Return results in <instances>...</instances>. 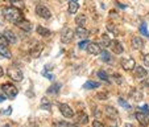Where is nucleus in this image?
Instances as JSON below:
<instances>
[{
    "instance_id": "nucleus-25",
    "label": "nucleus",
    "mask_w": 149,
    "mask_h": 127,
    "mask_svg": "<svg viewBox=\"0 0 149 127\" xmlns=\"http://www.w3.org/2000/svg\"><path fill=\"white\" fill-rule=\"evenodd\" d=\"M78 122L82 124H86L88 122V116L86 113H79L78 114Z\"/></svg>"
},
{
    "instance_id": "nucleus-22",
    "label": "nucleus",
    "mask_w": 149,
    "mask_h": 127,
    "mask_svg": "<svg viewBox=\"0 0 149 127\" xmlns=\"http://www.w3.org/2000/svg\"><path fill=\"white\" fill-rule=\"evenodd\" d=\"M99 82H95V81H86L84 82V85H83V88L84 89H96V88H99Z\"/></svg>"
},
{
    "instance_id": "nucleus-20",
    "label": "nucleus",
    "mask_w": 149,
    "mask_h": 127,
    "mask_svg": "<svg viewBox=\"0 0 149 127\" xmlns=\"http://www.w3.org/2000/svg\"><path fill=\"white\" fill-rule=\"evenodd\" d=\"M112 44V46H113V51H115V53H118V54H121L123 53V45H121V42H119V41H112L111 42Z\"/></svg>"
},
{
    "instance_id": "nucleus-43",
    "label": "nucleus",
    "mask_w": 149,
    "mask_h": 127,
    "mask_svg": "<svg viewBox=\"0 0 149 127\" xmlns=\"http://www.w3.org/2000/svg\"><path fill=\"white\" fill-rule=\"evenodd\" d=\"M4 99H6V97H0V102H3Z\"/></svg>"
},
{
    "instance_id": "nucleus-28",
    "label": "nucleus",
    "mask_w": 149,
    "mask_h": 127,
    "mask_svg": "<svg viewBox=\"0 0 149 127\" xmlns=\"http://www.w3.org/2000/svg\"><path fill=\"white\" fill-rule=\"evenodd\" d=\"M100 56H102V60H103V61H111V54L108 53L107 51H103L100 53Z\"/></svg>"
},
{
    "instance_id": "nucleus-23",
    "label": "nucleus",
    "mask_w": 149,
    "mask_h": 127,
    "mask_svg": "<svg viewBox=\"0 0 149 127\" xmlns=\"http://www.w3.org/2000/svg\"><path fill=\"white\" fill-rule=\"evenodd\" d=\"M69 12H70V13H77V12H78V9H79V6H78V3H77V1H71L70 0V3H69Z\"/></svg>"
},
{
    "instance_id": "nucleus-33",
    "label": "nucleus",
    "mask_w": 149,
    "mask_h": 127,
    "mask_svg": "<svg viewBox=\"0 0 149 127\" xmlns=\"http://www.w3.org/2000/svg\"><path fill=\"white\" fill-rule=\"evenodd\" d=\"M96 97H98L99 99H102V101H103V99H107V98H108V94H106V93H99Z\"/></svg>"
},
{
    "instance_id": "nucleus-29",
    "label": "nucleus",
    "mask_w": 149,
    "mask_h": 127,
    "mask_svg": "<svg viewBox=\"0 0 149 127\" xmlns=\"http://www.w3.org/2000/svg\"><path fill=\"white\" fill-rule=\"evenodd\" d=\"M41 105H42V109H46V110H50V102H49L46 98H42Z\"/></svg>"
},
{
    "instance_id": "nucleus-40",
    "label": "nucleus",
    "mask_w": 149,
    "mask_h": 127,
    "mask_svg": "<svg viewBox=\"0 0 149 127\" xmlns=\"http://www.w3.org/2000/svg\"><path fill=\"white\" fill-rule=\"evenodd\" d=\"M7 1H9L11 4H20V0H7Z\"/></svg>"
},
{
    "instance_id": "nucleus-12",
    "label": "nucleus",
    "mask_w": 149,
    "mask_h": 127,
    "mask_svg": "<svg viewBox=\"0 0 149 127\" xmlns=\"http://www.w3.org/2000/svg\"><path fill=\"white\" fill-rule=\"evenodd\" d=\"M106 114L110 119H118L119 118V113L113 106H106Z\"/></svg>"
},
{
    "instance_id": "nucleus-11",
    "label": "nucleus",
    "mask_w": 149,
    "mask_h": 127,
    "mask_svg": "<svg viewBox=\"0 0 149 127\" xmlns=\"http://www.w3.org/2000/svg\"><path fill=\"white\" fill-rule=\"evenodd\" d=\"M16 25L19 27L20 29H23V31H25V32H31L32 31V24L29 23L28 20L21 19L20 21H17V23H16Z\"/></svg>"
},
{
    "instance_id": "nucleus-35",
    "label": "nucleus",
    "mask_w": 149,
    "mask_h": 127,
    "mask_svg": "<svg viewBox=\"0 0 149 127\" xmlns=\"http://www.w3.org/2000/svg\"><path fill=\"white\" fill-rule=\"evenodd\" d=\"M107 29H110V31L112 32V33H118V31H116V28L112 25V24H108V25H107Z\"/></svg>"
},
{
    "instance_id": "nucleus-16",
    "label": "nucleus",
    "mask_w": 149,
    "mask_h": 127,
    "mask_svg": "<svg viewBox=\"0 0 149 127\" xmlns=\"http://www.w3.org/2000/svg\"><path fill=\"white\" fill-rule=\"evenodd\" d=\"M75 23L78 27H86V24H87V17H86V15H78V16L75 17Z\"/></svg>"
},
{
    "instance_id": "nucleus-19",
    "label": "nucleus",
    "mask_w": 149,
    "mask_h": 127,
    "mask_svg": "<svg viewBox=\"0 0 149 127\" xmlns=\"http://www.w3.org/2000/svg\"><path fill=\"white\" fill-rule=\"evenodd\" d=\"M0 54L3 57H6V58H11L12 57V53L9 52L8 45H0Z\"/></svg>"
},
{
    "instance_id": "nucleus-14",
    "label": "nucleus",
    "mask_w": 149,
    "mask_h": 127,
    "mask_svg": "<svg viewBox=\"0 0 149 127\" xmlns=\"http://www.w3.org/2000/svg\"><path fill=\"white\" fill-rule=\"evenodd\" d=\"M3 34H4V37L7 39L8 44H16V42H17V37H16V34H15L13 32H11V31H6Z\"/></svg>"
},
{
    "instance_id": "nucleus-45",
    "label": "nucleus",
    "mask_w": 149,
    "mask_h": 127,
    "mask_svg": "<svg viewBox=\"0 0 149 127\" xmlns=\"http://www.w3.org/2000/svg\"><path fill=\"white\" fill-rule=\"evenodd\" d=\"M4 127H9V126H8V124H6V126H4Z\"/></svg>"
},
{
    "instance_id": "nucleus-38",
    "label": "nucleus",
    "mask_w": 149,
    "mask_h": 127,
    "mask_svg": "<svg viewBox=\"0 0 149 127\" xmlns=\"http://www.w3.org/2000/svg\"><path fill=\"white\" fill-rule=\"evenodd\" d=\"M111 124H110V127H118V122H116V119H111Z\"/></svg>"
},
{
    "instance_id": "nucleus-46",
    "label": "nucleus",
    "mask_w": 149,
    "mask_h": 127,
    "mask_svg": "<svg viewBox=\"0 0 149 127\" xmlns=\"http://www.w3.org/2000/svg\"><path fill=\"white\" fill-rule=\"evenodd\" d=\"M71 1H77V0H71Z\"/></svg>"
},
{
    "instance_id": "nucleus-4",
    "label": "nucleus",
    "mask_w": 149,
    "mask_h": 127,
    "mask_svg": "<svg viewBox=\"0 0 149 127\" xmlns=\"http://www.w3.org/2000/svg\"><path fill=\"white\" fill-rule=\"evenodd\" d=\"M120 64H121V68H123L124 70H127V72L133 70V69L136 68V62H135V60H133L132 57H127V58H123L120 61Z\"/></svg>"
},
{
    "instance_id": "nucleus-2",
    "label": "nucleus",
    "mask_w": 149,
    "mask_h": 127,
    "mask_svg": "<svg viewBox=\"0 0 149 127\" xmlns=\"http://www.w3.org/2000/svg\"><path fill=\"white\" fill-rule=\"evenodd\" d=\"M1 90H3L4 94H6L7 97H9V98H15V97L17 95V93H19L17 88L12 83H3L1 85Z\"/></svg>"
},
{
    "instance_id": "nucleus-3",
    "label": "nucleus",
    "mask_w": 149,
    "mask_h": 127,
    "mask_svg": "<svg viewBox=\"0 0 149 127\" xmlns=\"http://www.w3.org/2000/svg\"><path fill=\"white\" fill-rule=\"evenodd\" d=\"M8 76L11 77L13 81H21V79L24 78V74H23V72L20 70L19 68H16V66H11V68L8 69Z\"/></svg>"
},
{
    "instance_id": "nucleus-17",
    "label": "nucleus",
    "mask_w": 149,
    "mask_h": 127,
    "mask_svg": "<svg viewBox=\"0 0 149 127\" xmlns=\"http://www.w3.org/2000/svg\"><path fill=\"white\" fill-rule=\"evenodd\" d=\"M41 51H42V44H37L36 46H33V48L31 49V56L37 58V57H40V54H41Z\"/></svg>"
},
{
    "instance_id": "nucleus-37",
    "label": "nucleus",
    "mask_w": 149,
    "mask_h": 127,
    "mask_svg": "<svg viewBox=\"0 0 149 127\" xmlns=\"http://www.w3.org/2000/svg\"><path fill=\"white\" fill-rule=\"evenodd\" d=\"M141 86H143V88H149V79H144V81L141 82Z\"/></svg>"
},
{
    "instance_id": "nucleus-7",
    "label": "nucleus",
    "mask_w": 149,
    "mask_h": 127,
    "mask_svg": "<svg viewBox=\"0 0 149 127\" xmlns=\"http://www.w3.org/2000/svg\"><path fill=\"white\" fill-rule=\"evenodd\" d=\"M59 111L65 118H73L74 116V111L70 109V106L66 103H59Z\"/></svg>"
},
{
    "instance_id": "nucleus-41",
    "label": "nucleus",
    "mask_w": 149,
    "mask_h": 127,
    "mask_svg": "<svg viewBox=\"0 0 149 127\" xmlns=\"http://www.w3.org/2000/svg\"><path fill=\"white\" fill-rule=\"evenodd\" d=\"M4 76V69L0 66V77H3Z\"/></svg>"
},
{
    "instance_id": "nucleus-6",
    "label": "nucleus",
    "mask_w": 149,
    "mask_h": 127,
    "mask_svg": "<svg viewBox=\"0 0 149 127\" xmlns=\"http://www.w3.org/2000/svg\"><path fill=\"white\" fill-rule=\"evenodd\" d=\"M73 37H74V32L71 31L70 28H65L63 31L61 32V41L65 42V44H69V42H71Z\"/></svg>"
},
{
    "instance_id": "nucleus-32",
    "label": "nucleus",
    "mask_w": 149,
    "mask_h": 127,
    "mask_svg": "<svg viewBox=\"0 0 149 127\" xmlns=\"http://www.w3.org/2000/svg\"><path fill=\"white\" fill-rule=\"evenodd\" d=\"M119 103H120V105H121V106H123L124 109H130V107H131L130 105H128V102H125V101H124L123 98H119Z\"/></svg>"
},
{
    "instance_id": "nucleus-15",
    "label": "nucleus",
    "mask_w": 149,
    "mask_h": 127,
    "mask_svg": "<svg viewBox=\"0 0 149 127\" xmlns=\"http://www.w3.org/2000/svg\"><path fill=\"white\" fill-rule=\"evenodd\" d=\"M146 74H148V72L145 70V69L143 68V66H136L135 68V76H136V78H145L146 77Z\"/></svg>"
},
{
    "instance_id": "nucleus-24",
    "label": "nucleus",
    "mask_w": 149,
    "mask_h": 127,
    "mask_svg": "<svg viewBox=\"0 0 149 127\" xmlns=\"http://www.w3.org/2000/svg\"><path fill=\"white\" fill-rule=\"evenodd\" d=\"M111 39L107 36V33H104L103 36H102V39H100V44L99 45H103V46H110L111 45Z\"/></svg>"
},
{
    "instance_id": "nucleus-31",
    "label": "nucleus",
    "mask_w": 149,
    "mask_h": 127,
    "mask_svg": "<svg viewBox=\"0 0 149 127\" xmlns=\"http://www.w3.org/2000/svg\"><path fill=\"white\" fill-rule=\"evenodd\" d=\"M88 42H90V41H87V40H82V41L78 44V46L81 49H86V48H87V45H88Z\"/></svg>"
},
{
    "instance_id": "nucleus-8",
    "label": "nucleus",
    "mask_w": 149,
    "mask_h": 127,
    "mask_svg": "<svg viewBox=\"0 0 149 127\" xmlns=\"http://www.w3.org/2000/svg\"><path fill=\"white\" fill-rule=\"evenodd\" d=\"M87 52L90 54H100L102 53V49H100V45L99 44H96V42H88V45H87Z\"/></svg>"
},
{
    "instance_id": "nucleus-42",
    "label": "nucleus",
    "mask_w": 149,
    "mask_h": 127,
    "mask_svg": "<svg viewBox=\"0 0 149 127\" xmlns=\"http://www.w3.org/2000/svg\"><path fill=\"white\" fill-rule=\"evenodd\" d=\"M66 127H79V126H78V124H68Z\"/></svg>"
},
{
    "instance_id": "nucleus-30",
    "label": "nucleus",
    "mask_w": 149,
    "mask_h": 127,
    "mask_svg": "<svg viewBox=\"0 0 149 127\" xmlns=\"http://www.w3.org/2000/svg\"><path fill=\"white\" fill-rule=\"evenodd\" d=\"M98 76H99V78H102L103 81H108V74L106 73L104 70H99L98 72Z\"/></svg>"
},
{
    "instance_id": "nucleus-1",
    "label": "nucleus",
    "mask_w": 149,
    "mask_h": 127,
    "mask_svg": "<svg viewBox=\"0 0 149 127\" xmlns=\"http://www.w3.org/2000/svg\"><path fill=\"white\" fill-rule=\"evenodd\" d=\"M3 16L7 21L9 23H13L16 24L17 21L23 19L21 17V12L16 8V7H7V8H3Z\"/></svg>"
},
{
    "instance_id": "nucleus-10",
    "label": "nucleus",
    "mask_w": 149,
    "mask_h": 127,
    "mask_svg": "<svg viewBox=\"0 0 149 127\" xmlns=\"http://www.w3.org/2000/svg\"><path fill=\"white\" fill-rule=\"evenodd\" d=\"M131 45H132V48L136 49V51H141V49L144 48V40L139 36H135L132 39V41H131Z\"/></svg>"
},
{
    "instance_id": "nucleus-21",
    "label": "nucleus",
    "mask_w": 149,
    "mask_h": 127,
    "mask_svg": "<svg viewBox=\"0 0 149 127\" xmlns=\"http://www.w3.org/2000/svg\"><path fill=\"white\" fill-rule=\"evenodd\" d=\"M37 33H38L40 36H44V37L50 36V31H49L48 28H44V27H41V25L37 27Z\"/></svg>"
},
{
    "instance_id": "nucleus-36",
    "label": "nucleus",
    "mask_w": 149,
    "mask_h": 127,
    "mask_svg": "<svg viewBox=\"0 0 149 127\" xmlns=\"http://www.w3.org/2000/svg\"><path fill=\"white\" fill-rule=\"evenodd\" d=\"M143 61L146 66H149V54H145V56L143 57Z\"/></svg>"
},
{
    "instance_id": "nucleus-39",
    "label": "nucleus",
    "mask_w": 149,
    "mask_h": 127,
    "mask_svg": "<svg viewBox=\"0 0 149 127\" xmlns=\"http://www.w3.org/2000/svg\"><path fill=\"white\" fill-rule=\"evenodd\" d=\"M42 74H44V76H45L46 78H49V79H53V76H50V73H48V72H44V73H42Z\"/></svg>"
},
{
    "instance_id": "nucleus-13",
    "label": "nucleus",
    "mask_w": 149,
    "mask_h": 127,
    "mask_svg": "<svg viewBox=\"0 0 149 127\" xmlns=\"http://www.w3.org/2000/svg\"><path fill=\"white\" fill-rule=\"evenodd\" d=\"M75 36L79 37V39H87L88 37V31L84 27H78L75 29Z\"/></svg>"
},
{
    "instance_id": "nucleus-26",
    "label": "nucleus",
    "mask_w": 149,
    "mask_h": 127,
    "mask_svg": "<svg viewBox=\"0 0 149 127\" xmlns=\"http://www.w3.org/2000/svg\"><path fill=\"white\" fill-rule=\"evenodd\" d=\"M59 88H61V85H59V83H56V85H52L50 88H49V89H48V94H52V93L57 94V93H58V90H59Z\"/></svg>"
},
{
    "instance_id": "nucleus-34",
    "label": "nucleus",
    "mask_w": 149,
    "mask_h": 127,
    "mask_svg": "<svg viewBox=\"0 0 149 127\" xmlns=\"http://www.w3.org/2000/svg\"><path fill=\"white\" fill-rule=\"evenodd\" d=\"M93 127H104V124L99 121H94L93 122Z\"/></svg>"
},
{
    "instance_id": "nucleus-9",
    "label": "nucleus",
    "mask_w": 149,
    "mask_h": 127,
    "mask_svg": "<svg viewBox=\"0 0 149 127\" xmlns=\"http://www.w3.org/2000/svg\"><path fill=\"white\" fill-rule=\"evenodd\" d=\"M136 119L139 121V123H140L141 126H144V127L149 126V116L146 115L145 113H141V111H137V114H136Z\"/></svg>"
},
{
    "instance_id": "nucleus-5",
    "label": "nucleus",
    "mask_w": 149,
    "mask_h": 127,
    "mask_svg": "<svg viewBox=\"0 0 149 127\" xmlns=\"http://www.w3.org/2000/svg\"><path fill=\"white\" fill-rule=\"evenodd\" d=\"M36 13L40 17H42V19H50L52 17V12L49 11V8L45 7V6H37L36 7Z\"/></svg>"
},
{
    "instance_id": "nucleus-44",
    "label": "nucleus",
    "mask_w": 149,
    "mask_h": 127,
    "mask_svg": "<svg viewBox=\"0 0 149 127\" xmlns=\"http://www.w3.org/2000/svg\"><path fill=\"white\" fill-rule=\"evenodd\" d=\"M124 127H133V126H132V124H128V123H127V124H125V126H124Z\"/></svg>"
},
{
    "instance_id": "nucleus-18",
    "label": "nucleus",
    "mask_w": 149,
    "mask_h": 127,
    "mask_svg": "<svg viewBox=\"0 0 149 127\" xmlns=\"http://www.w3.org/2000/svg\"><path fill=\"white\" fill-rule=\"evenodd\" d=\"M131 97H132L133 101L140 102L141 99H143V93H141L140 90H137V89H133V90L131 91Z\"/></svg>"
},
{
    "instance_id": "nucleus-27",
    "label": "nucleus",
    "mask_w": 149,
    "mask_h": 127,
    "mask_svg": "<svg viewBox=\"0 0 149 127\" xmlns=\"http://www.w3.org/2000/svg\"><path fill=\"white\" fill-rule=\"evenodd\" d=\"M139 31H140V33L143 34V36L149 37V32H148V29H146V23H143V24H141L140 28H139Z\"/></svg>"
}]
</instances>
